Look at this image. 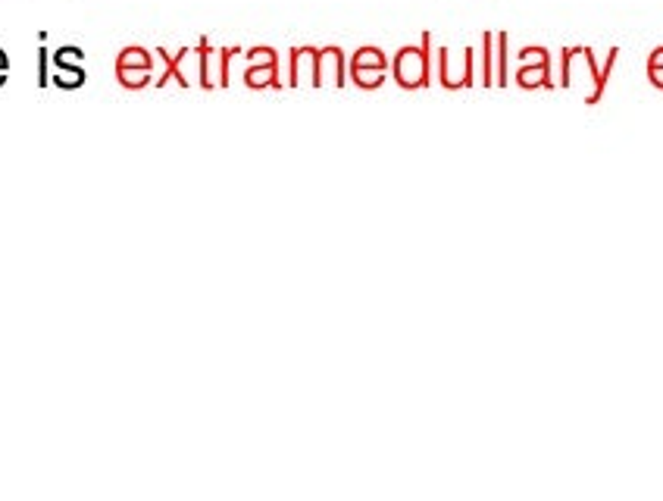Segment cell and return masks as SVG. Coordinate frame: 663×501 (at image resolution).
Listing matches in <instances>:
<instances>
[{
  "label": "cell",
  "mask_w": 663,
  "mask_h": 501,
  "mask_svg": "<svg viewBox=\"0 0 663 501\" xmlns=\"http://www.w3.org/2000/svg\"><path fill=\"white\" fill-rule=\"evenodd\" d=\"M651 69H663V47H660V51H654V57H651Z\"/></svg>",
  "instance_id": "obj_1"
}]
</instances>
